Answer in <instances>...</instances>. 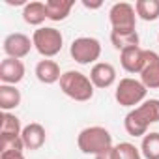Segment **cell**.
Here are the masks:
<instances>
[{"label":"cell","mask_w":159,"mask_h":159,"mask_svg":"<svg viewBox=\"0 0 159 159\" xmlns=\"http://www.w3.org/2000/svg\"><path fill=\"white\" fill-rule=\"evenodd\" d=\"M159 122V99H146L131 109L124 118V127L131 137H144L152 124Z\"/></svg>","instance_id":"1"},{"label":"cell","mask_w":159,"mask_h":159,"mask_svg":"<svg viewBox=\"0 0 159 159\" xmlns=\"http://www.w3.org/2000/svg\"><path fill=\"white\" fill-rule=\"evenodd\" d=\"M60 90L73 101L84 103L94 98V84L90 81V77L81 73V71H64L60 77Z\"/></svg>","instance_id":"2"},{"label":"cell","mask_w":159,"mask_h":159,"mask_svg":"<svg viewBox=\"0 0 159 159\" xmlns=\"http://www.w3.org/2000/svg\"><path fill=\"white\" fill-rule=\"evenodd\" d=\"M77 146L86 155H99L101 152L109 150L112 146V135L107 127L101 125H90L81 129L77 137Z\"/></svg>","instance_id":"3"},{"label":"cell","mask_w":159,"mask_h":159,"mask_svg":"<svg viewBox=\"0 0 159 159\" xmlns=\"http://www.w3.org/2000/svg\"><path fill=\"white\" fill-rule=\"evenodd\" d=\"M32 41H34V49L43 58H52V56H56L62 51L64 36L54 26H41V28L34 30Z\"/></svg>","instance_id":"4"},{"label":"cell","mask_w":159,"mask_h":159,"mask_svg":"<svg viewBox=\"0 0 159 159\" xmlns=\"http://www.w3.org/2000/svg\"><path fill=\"white\" fill-rule=\"evenodd\" d=\"M146 94H148V88L140 81L125 77V79H120V83L116 84L114 99L122 107H135V105L139 107L142 101H146Z\"/></svg>","instance_id":"5"},{"label":"cell","mask_w":159,"mask_h":159,"mask_svg":"<svg viewBox=\"0 0 159 159\" xmlns=\"http://www.w3.org/2000/svg\"><path fill=\"white\" fill-rule=\"evenodd\" d=\"M69 54H71V58L77 64H81V66L98 64V60L101 56V43L96 38L81 36V38H77V39L71 41Z\"/></svg>","instance_id":"6"},{"label":"cell","mask_w":159,"mask_h":159,"mask_svg":"<svg viewBox=\"0 0 159 159\" xmlns=\"http://www.w3.org/2000/svg\"><path fill=\"white\" fill-rule=\"evenodd\" d=\"M109 21L112 26V32H137V11L135 6L127 2H116L109 10Z\"/></svg>","instance_id":"7"},{"label":"cell","mask_w":159,"mask_h":159,"mask_svg":"<svg viewBox=\"0 0 159 159\" xmlns=\"http://www.w3.org/2000/svg\"><path fill=\"white\" fill-rule=\"evenodd\" d=\"M2 47H4V52H6L10 58L21 60V58H25V56L30 54V51H32V47H34V41H32V38H28L26 34L13 32V34L6 36Z\"/></svg>","instance_id":"8"},{"label":"cell","mask_w":159,"mask_h":159,"mask_svg":"<svg viewBox=\"0 0 159 159\" xmlns=\"http://www.w3.org/2000/svg\"><path fill=\"white\" fill-rule=\"evenodd\" d=\"M140 83L148 90L159 88V54L155 51H144V67L140 71Z\"/></svg>","instance_id":"9"},{"label":"cell","mask_w":159,"mask_h":159,"mask_svg":"<svg viewBox=\"0 0 159 159\" xmlns=\"http://www.w3.org/2000/svg\"><path fill=\"white\" fill-rule=\"evenodd\" d=\"M25 71L26 69H25L23 60L6 56L2 62H0V83H2V84L17 86L23 79H25Z\"/></svg>","instance_id":"10"},{"label":"cell","mask_w":159,"mask_h":159,"mask_svg":"<svg viewBox=\"0 0 159 159\" xmlns=\"http://www.w3.org/2000/svg\"><path fill=\"white\" fill-rule=\"evenodd\" d=\"M90 81L94 84V88H111L116 83V69L112 64L109 62H98L92 66L90 69Z\"/></svg>","instance_id":"11"},{"label":"cell","mask_w":159,"mask_h":159,"mask_svg":"<svg viewBox=\"0 0 159 159\" xmlns=\"http://www.w3.org/2000/svg\"><path fill=\"white\" fill-rule=\"evenodd\" d=\"M21 139H23V142H25V148L30 150V152H34V150H39V148L45 144V140H47V131H45V127H43L41 124L32 122V124H28V125L23 127Z\"/></svg>","instance_id":"12"},{"label":"cell","mask_w":159,"mask_h":159,"mask_svg":"<svg viewBox=\"0 0 159 159\" xmlns=\"http://www.w3.org/2000/svg\"><path fill=\"white\" fill-rule=\"evenodd\" d=\"M144 51L146 49H140V45L139 47H129V49L122 51L120 52V64H122V67L127 73L140 75V71L144 67Z\"/></svg>","instance_id":"13"},{"label":"cell","mask_w":159,"mask_h":159,"mask_svg":"<svg viewBox=\"0 0 159 159\" xmlns=\"http://www.w3.org/2000/svg\"><path fill=\"white\" fill-rule=\"evenodd\" d=\"M34 73H36V79H38L41 84H54V83H60V77H62L60 66H58L54 60H51V58L39 60V62L36 64Z\"/></svg>","instance_id":"14"},{"label":"cell","mask_w":159,"mask_h":159,"mask_svg":"<svg viewBox=\"0 0 159 159\" xmlns=\"http://www.w3.org/2000/svg\"><path fill=\"white\" fill-rule=\"evenodd\" d=\"M47 19V10H45V2H28L25 8H23V21L30 26H38L41 28V25L45 23Z\"/></svg>","instance_id":"15"},{"label":"cell","mask_w":159,"mask_h":159,"mask_svg":"<svg viewBox=\"0 0 159 159\" xmlns=\"http://www.w3.org/2000/svg\"><path fill=\"white\" fill-rule=\"evenodd\" d=\"M71 8H73L71 0H47V2H45L47 19L52 21V23L66 21L67 15L71 13Z\"/></svg>","instance_id":"16"},{"label":"cell","mask_w":159,"mask_h":159,"mask_svg":"<svg viewBox=\"0 0 159 159\" xmlns=\"http://www.w3.org/2000/svg\"><path fill=\"white\" fill-rule=\"evenodd\" d=\"M21 92L17 90V86L11 84H0V109L4 112H10L13 109H17L21 105Z\"/></svg>","instance_id":"17"},{"label":"cell","mask_w":159,"mask_h":159,"mask_svg":"<svg viewBox=\"0 0 159 159\" xmlns=\"http://www.w3.org/2000/svg\"><path fill=\"white\" fill-rule=\"evenodd\" d=\"M137 17H140L146 23L159 19V0H137L135 2Z\"/></svg>","instance_id":"18"},{"label":"cell","mask_w":159,"mask_h":159,"mask_svg":"<svg viewBox=\"0 0 159 159\" xmlns=\"http://www.w3.org/2000/svg\"><path fill=\"white\" fill-rule=\"evenodd\" d=\"M23 125L21 120L11 112H2V122H0V139L4 137H21Z\"/></svg>","instance_id":"19"},{"label":"cell","mask_w":159,"mask_h":159,"mask_svg":"<svg viewBox=\"0 0 159 159\" xmlns=\"http://www.w3.org/2000/svg\"><path fill=\"white\" fill-rule=\"evenodd\" d=\"M140 153L144 159H159V131H152L142 137Z\"/></svg>","instance_id":"20"},{"label":"cell","mask_w":159,"mask_h":159,"mask_svg":"<svg viewBox=\"0 0 159 159\" xmlns=\"http://www.w3.org/2000/svg\"><path fill=\"white\" fill-rule=\"evenodd\" d=\"M139 32H127V34H122V32H111V43L114 45V49H118L120 52L129 49V47H139Z\"/></svg>","instance_id":"21"},{"label":"cell","mask_w":159,"mask_h":159,"mask_svg":"<svg viewBox=\"0 0 159 159\" xmlns=\"http://www.w3.org/2000/svg\"><path fill=\"white\" fill-rule=\"evenodd\" d=\"M25 142L21 137H4L0 139V152H23Z\"/></svg>","instance_id":"22"},{"label":"cell","mask_w":159,"mask_h":159,"mask_svg":"<svg viewBox=\"0 0 159 159\" xmlns=\"http://www.w3.org/2000/svg\"><path fill=\"white\" fill-rule=\"evenodd\" d=\"M116 148H118L122 159H142L140 148H137L131 142H120V144H116Z\"/></svg>","instance_id":"23"},{"label":"cell","mask_w":159,"mask_h":159,"mask_svg":"<svg viewBox=\"0 0 159 159\" xmlns=\"http://www.w3.org/2000/svg\"><path fill=\"white\" fill-rule=\"evenodd\" d=\"M96 159H122V157H120L118 148H116V146H111L109 150H105V152H101L99 155H96Z\"/></svg>","instance_id":"24"},{"label":"cell","mask_w":159,"mask_h":159,"mask_svg":"<svg viewBox=\"0 0 159 159\" xmlns=\"http://www.w3.org/2000/svg\"><path fill=\"white\" fill-rule=\"evenodd\" d=\"M0 159H25L23 152H0Z\"/></svg>","instance_id":"25"},{"label":"cell","mask_w":159,"mask_h":159,"mask_svg":"<svg viewBox=\"0 0 159 159\" xmlns=\"http://www.w3.org/2000/svg\"><path fill=\"white\" fill-rule=\"evenodd\" d=\"M83 6H84V8H88V10H98V8H101V2H96V4H92V2H86V0H84V2H83Z\"/></svg>","instance_id":"26"},{"label":"cell","mask_w":159,"mask_h":159,"mask_svg":"<svg viewBox=\"0 0 159 159\" xmlns=\"http://www.w3.org/2000/svg\"><path fill=\"white\" fill-rule=\"evenodd\" d=\"M157 41H159V36H157Z\"/></svg>","instance_id":"27"}]
</instances>
